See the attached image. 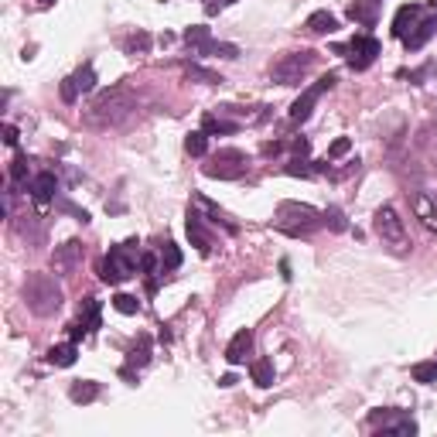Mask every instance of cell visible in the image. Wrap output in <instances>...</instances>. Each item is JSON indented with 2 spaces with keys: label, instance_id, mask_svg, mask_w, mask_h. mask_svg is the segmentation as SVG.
Instances as JSON below:
<instances>
[{
  "label": "cell",
  "instance_id": "1",
  "mask_svg": "<svg viewBox=\"0 0 437 437\" xmlns=\"http://www.w3.org/2000/svg\"><path fill=\"white\" fill-rule=\"evenodd\" d=\"M133 113H137V96L130 93V86L120 82V86H110V89L96 93V99L82 113V124L93 126V130H113V126L126 124Z\"/></svg>",
  "mask_w": 437,
  "mask_h": 437
},
{
  "label": "cell",
  "instance_id": "2",
  "mask_svg": "<svg viewBox=\"0 0 437 437\" xmlns=\"http://www.w3.org/2000/svg\"><path fill=\"white\" fill-rule=\"evenodd\" d=\"M21 297H24V304H28V311L34 318H52L55 311H62L65 304L62 283L52 274H28L24 287H21Z\"/></svg>",
  "mask_w": 437,
  "mask_h": 437
},
{
  "label": "cell",
  "instance_id": "3",
  "mask_svg": "<svg viewBox=\"0 0 437 437\" xmlns=\"http://www.w3.org/2000/svg\"><path fill=\"white\" fill-rule=\"evenodd\" d=\"M140 260H144V250H140L137 239H126V243L110 246V253H106L103 263H99V281L117 287V283L137 277V274H140Z\"/></svg>",
  "mask_w": 437,
  "mask_h": 437
},
{
  "label": "cell",
  "instance_id": "4",
  "mask_svg": "<svg viewBox=\"0 0 437 437\" xmlns=\"http://www.w3.org/2000/svg\"><path fill=\"white\" fill-rule=\"evenodd\" d=\"M274 225L287 236H311L314 229L325 225V212H318L304 202H281L274 212Z\"/></svg>",
  "mask_w": 437,
  "mask_h": 437
},
{
  "label": "cell",
  "instance_id": "5",
  "mask_svg": "<svg viewBox=\"0 0 437 437\" xmlns=\"http://www.w3.org/2000/svg\"><path fill=\"white\" fill-rule=\"evenodd\" d=\"M318 65V52L311 48H301V52H287L277 62L270 65V79L277 86H301V79Z\"/></svg>",
  "mask_w": 437,
  "mask_h": 437
},
{
  "label": "cell",
  "instance_id": "6",
  "mask_svg": "<svg viewBox=\"0 0 437 437\" xmlns=\"http://www.w3.org/2000/svg\"><path fill=\"white\" fill-rule=\"evenodd\" d=\"M373 229L376 236L386 243V246H393L397 253H406L410 250V239H406V225L403 218H400V212L393 209V205H379L373 216Z\"/></svg>",
  "mask_w": 437,
  "mask_h": 437
},
{
  "label": "cell",
  "instance_id": "7",
  "mask_svg": "<svg viewBox=\"0 0 437 437\" xmlns=\"http://www.w3.org/2000/svg\"><path fill=\"white\" fill-rule=\"evenodd\" d=\"M246 154L243 151H236V147H222L216 154L209 157V164L202 168L209 178H218V182H236V178H243L246 175Z\"/></svg>",
  "mask_w": 437,
  "mask_h": 437
},
{
  "label": "cell",
  "instance_id": "8",
  "mask_svg": "<svg viewBox=\"0 0 437 437\" xmlns=\"http://www.w3.org/2000/svg\"><path fill=\"white\" fill-rule=\"evenodd\" d=\"M185 41L191 48V55H218V59H239V48L229 45V41H216L209 28L202 24H191L185 28Z\"/></svg>",
  "mask_w": 437,
  "mask_h": 437
},
{
  "label": "cell",
  "instance_id": "9",
  "mask_svg": "<svg viewBox=\"0 0 437 437\" xmlns=\"http://www.w3.org/2000/svg\"><path fill=\"white\" fill-rule=\"evenodd\" d=\"M335 82H339V75H335V72H328V75H321V79H318L314 86H308L304 93H301L297 99H294V103H290V124H294V126L308 124V117L314 113V103H318L321 96L328 93V89H332Z\"/></svg>",
  "mask_w": 437,
  "mask_h": 437
},
{
  "label": "cell",
  "instance_id": "10",
  "mask_svg": "<svg viewBox=\"0 0 437 437\" xmlns=\"http://www.w3.org/2000/svg\"><path fill=\"white\" fill-rule=\"evenodd\" d=\"M335 52L348 59V68H355V72H366V68L376 62V55H379L383 48H379V41H376L373 34H355L348 45H339Z\"/></svg>",
  "mask_w": 437,
  "mask_h": 437
},
{
  "label": "cell",
  "instance_id": "11",
  "mask_svg": "<svg viewBox=\"0 0 437 437\" xmlns=\"http://www.w3.org/2000/svg\"><path fill=\"white\" fill-rule=\"evenodd\" d=\"M369 427L383 431V434H400V437L417 434L413 417H406L403 410H397V406H379V410H373V413H369Z\"/></svg>",
  "mask_w": 437,
  "mask_h": 437
},
{
  "label": "cell",
  "instance_id": "12",
  "mask_svg": "<svg viewBox=\"0 0 437 437\" xmlns=\"http://www.w3.org/2000/svg\"><path fill=\"white\" fill-rule=\"evenodd\" d=\"M82 260H86V246L79 239H65L62 246H55V253H52V270L59 277H72L82 267Z\"/></svg>",
  "mask_w": 437,
  "mask_h": 437
},
{
  "label": "cell",
  "instance_id": "13",
  "mask_svg": "<svg viewBox=\"0 0 437 437\" xmlns=\"http://www.w3.org/2000/svg\"><path fill=\"white\" fill-rule=\"evenodd\" d=\"M93 89H96V68H93V62H86L82 68H75L72 75H65L62 86H59V93H62L65 103H79V96L93 93Z\"/></svg>",
  "mask_w": 437,
  "mask_h": 437
},
{
  "label": "cell",
  "instance_id": "14",
  "mask_svg": "<svg viewBox=\"0 0 437 437\" xmlns=\"http://www.w3.org/2000/svg\"><path fill=\"white\" fill-rule=\"evenodd\" d=\"M99 321H103V308H99V301H96V297H86L82 308H79V318L68 325V339L79 342V339L93 335L96 328H99Z\"/></svg>",
  "mask_w": 437,
  "mask_h": 437
},
{
  "label": "cell",
  "instance_id": "15",
  "mask_svg": "<svg viewBox=\"0 0 437 437\" xmlns=\"http://www.w3.org/2000/svg\"><path fill=\"white\" fill-rule=\"evenodd\" d=\"M151 352H154V348H151V335L140 332L137 342H133V348L126 352V362H124V369H120V376H124V379H137V373L151 362Z\"/></svg>",
  "mask_w": 437,
  "mask_h": 437
},
{
  "label": "cell",
  "instance_id": "16",
  "mask_svg": "<svg viewBox=\"0 0 437 437\" xmlns=\"http://www.w3.org/2000/svg\"><path fill=\"white\" fill-rule=\"evenodd\" d=\"M209 218L202 216L195 205H188V239H191V246L202 253V256H209L212 253V232H209V225H205Z\"/></svg>",
  "mask_w": 437,
  "mask_h": 437
},
{
  "label": "cell",
  "instance_id": "17",
  "mask_svg": "<svg viewBox=\"0 0 437 437\" xmlns=\"http://www.w3.org/2000/svg\"><path fill=\"white\" fill-rule=\"evenodd\" d=\"M410 205H413V216L424 222L427 232H437V198L427 191H413L410 195Z\"/></svg>",
  "mask_w": 437,
  "mask_h": 437
},
{
  "label": "cell",
  "instance_id": "18",
  "mask_svg": "<svg viewBox=\"0 0 437 437\" xmlns=\"http://www.w3.org/2000/svg\"><path fill=\"white\" fill-rule=\"evenodd\" d=\"M28 191H31L34 205H48L59 195V178L52 171H41V175H34L31 182H28Z\"/></svg>",
  "mask_w": 437,
  "mask_h": 437
},
{
  "label": "cell",
  "instance_id": "19",
  "mask_svg": "<svg viewBox=\"0 0 437 437\" xmlns=\"http://www.w3.org/2000/svg\"><path fill=\"white\" fill-rule=\"evenodd\" d=\"M434 34H437V14H431V17H420V21L413 24V31L403 38L406 52H420V48H424Z\"/></svg>",
  "mask_w": 437,
  "mask_h": 437
},
{
  "label": "cell",
  "instance_id": "20",
  "mask_svg": "<svg viewBox=\"0 0 437 437\" xmlns=\"http://www.w3.org/2000/svg\"><path fill=\"white\" fill-rule=\"evenodd\" d=\"M379 7H383V0H355V3H348V21H355L362 28H376Z\"/></svg>",
  "mask_w": 437,
  "mask_h": 437
},
{
  "label": "cell",
  "instance_id": "21",
  "mask_svg": "<svg viewBox=\"0 0 437 437\" xmlns=\"http://www.w3.org/2000/svg\"><path fill=\"white\" fill-rule=\"evenodd\" d=\"M250 348H253V332H250V328L236 332V335H232V342L225 345V362H229V366H239V362H246Z\"/></svg>",
  "mask_w": 437,
  "mask_h": 437
},
{
  "label": "cell",
  "instance_id": "22",
  "mask_svg": "<svg viewBox=\"0 0 437 437\" xmlns=\"http://www.w3.org/2000/svg\"><path fill=\"white\" fill-rule=\"evenodd\" d=\"M417 21H420V3H403V7L397 10V17H393V34L403 41L406 34L413 31Z\"/></svg>",
  "mask_w": 437,
  "mask_h": 437
},
{
  "label": "cell",
  "instance_id": "23",
  "mask_svg": "<svg viewBox=\"0 0 437 437\" xmlns=\"http://www.w3.org/2000/svg\"><path fill=\"white\" fill-rule=\"evenodd\" d=\"M68 400L72 403H93V400H99V383L96 379H75L72 386H68Z\"/></svg>",
  "mask_w": 437,
  "mask_h": 437
},
{
  "label": "cell",
  "instance_id": "24",
  "mask_svg": "<svg viewBox=\"0 0 437 437\" xmlns=\"http://www.w3.org/2000/svg\"><path fill=\"white\" fill-rule=\"evenodd\" d=\"M304 31H308V34H332V31H339V17H335V14H328V10H314L311 17L304 21Z\"/></svg>",
  "mask_w": 437,
  "mask_h": 437
},
{
  "label": "cell",
  "instance_id": "25",
  "mask_svg": "<svg viewBox=\"0 0 437 437\" xmlns=\"http://www.w3.org/2000/svg\"><path fill=\"white\" fill-rule=\"evenodd\" d=\"M75 355H79V345L72 342V339L48 348V362H52V366H59V369H68V366L75 362Z\"/></svg>",
  "mask_w": 437,
  "mask_h": 437
},
{
  "label": "cell",
  "instance_id": "26",
  "mask_svg": "<svg viewBox=\"0 0 437 437\" xmlns=\"http://www.w3.org/2000/svg\"><path fill=\"white\" fill-rule=\"evenodd\" d=\"M157 260H161V274H175V270L182 267V250H178V246L168 239V243H161Z\"/></svg>",
  "mask_w": 437,
  "mask_h": 437
},
{
  "label": "cell",
  "instance_id": "27",
  "mask_svg": "<svg viewBox=\"0 0 437 437\" xmlns=\"http://www.w3.org/2000/svg\"><path fill=\"white\" fill-rule=\"evenodd\" d=\"M250 376H253V383L256 386H274V362L270 359H253L250 362Z\"/></svg>",
  "mask_w": 437,
  "mask_h": 437
},
{
  "label": "cell",
  "instance_id": "28",
  "mask_svg": "<svg viewBox=\"0 0 437 437\" xmlns=\"http://www.w3.org/2000/svg\"><path fill=\"white\" fill-rule=\"evenodd\" d=\"M124 52L126 55H147L151 52V34L147 31H133L124 38Z\"/></svg>",
  "mask_w": 437,
  "mask_h": 437
},
{
  "label": "cell",
  "instance_id": "29",
  "mask_svg": "<svg viewBox=\"0 0 437 437\" xmlns=\"http://www.w3.org/2000/svg\"><path fill=\"white\" fill-rule=\"evenodd\" d=\"M205 137H209L205 130H191V133L185 137V151H188V154H191V157H205V151H209V140H205Z\"/></svg>",
  "mask_w": 437,
  "mask_h": 437
},
{
  "label": "cell",
  "instance_id": "30",
  "mask_svg": "<svg viewBox=\"0 0 437 437\" xmlns=\"http://www.w3.org/2000/svg\"><path fill=\"white\" fill-rule=\"evenodd\" d=\"M410 376L417 379V383H437V355L434 359H427V362H417Z\"/></svg>",
  "mask_w": 437,
  "mask_h": 437
},
{
  "label": "cell",
  "instance_id": "31",
  "mask_svg": "<svg viewBox=\"0 0 437 437\" xmlns=\"http://www.w3.org/2000/svg\"><path fill=\"white\" fill-rule=\"evenodd\" d=\"M283 171L294 175V178H311L318 168H311V161H304V154H301V157H290V161L283 164Z\"/></svg>",
  "mask_w": 437,
  "mask_h": 437
},
{
  "label": "cell",
  "instance_id": "32",
  "mask_svg": "<svg viewBox=\"0 0 437 437\" xmlns=\"http://www.w3.org/2000/svg\"><path fill=\"white\" fill-rule=\"evenodd\" d=\"M202 130H205V133H236V130H239V124L218 120V117H212V113H209V117L202 120Z\"/></svg>",
  "mask_w": 437,
  "mask_h": 437
},
{
  "label": "cell",
  "instance_id": "33",
  "mask_svg": "<svg viewBox=\"0 0 437 437\" xmlns=\"http://www.w3.org/2000/svg\"><path fill=\"white\" fill-rule=\"evenodd\" d=\"M10 182L14 185L28 182V154H14V161H10Z\"/></svg>",
  "mask_w": 437,
  "mask_h": 437
},
{
  "label": "cell",
  "instance_id": "34",
  "mask_svg": "<svg viewBox=\"0 0 437 437\" xmlns=\"http://www.w3.org/2000/svg\"><path fill=\"white\" fill-rule=\"evenodd\" d=\"M325 225H328L332 232H345V229H348V222H345L342 209H335V205H328V209H325Z\"/></svg>",
  "mask_w": 437,
  "mask_h": 437
},
{
  "label": "cell",
  "instance_id": "35",
  "mask_svg": "<svg viewBox=\"0 0 437 437\" xmlns=\"http://www.w3.org/2000/svg\"><path fill=\"white\" fill-rule=\"evenodd\" d=\"M113 308H117L120 314H137L140 311V301L130 297V294H117V297H113Z\"/></svg>",
  "mask_w": 437,
  "mask_h": 437
},
{
  "label": "cell",
  "instance_id": "36",
  "mask_svg": "<svg viewBox=\"0 0 437 437\" xmlns=\"http://www.w3.org/2000/svg\"><path fill=\"white\" fill-rule=\"evenodd\" d=\"M188 79H202V82H209V86H218V82H222V75L209 72V68H198V65L188 68Z\"/></svg>",
  "mask_w": 437,
  "mask_h": 437
},
{
  "label": "cell",
  "instance_id": "37",
  "mask_svg": "<svg viewBox=\"0 0 437 437\" xmlns=\"http://www.w3.org/2000/svg\"><path fill=\"white\" fill-rule=\"evenodd\" d=\"M352 151V140L348 137H339L332 147H328V161H335V157H342V154H348Z\"/></svg>",
  "mask_w": 437,
  "mask_h": 437
},
{
  "label": "cell",
  "instance_id": "38",
  "mask_svg": "<svg viewBox=\"0 0 437 437\" xmlns=\"http://www.w3.org/2000/svg\"><path fill=\"white\" fill-rule=\"evenodd\" d=\"M232 3H239V0H205V14L212 17V14L225 10V7H232Z\"/></svg>",
  "mask_w": 437,
  "mask_h": 437
},
{
  "label": "cell",
  "instance_id": "39",
  "mask_svg": "<svg viewBox=\"0 0 437 437\" xmlns=\"http://www.w3.org/2000/svg\"><path fill=\"white\" fill-rule=\"evenodd\" d=\"M3 144H7V147H17V126L14 124H3Z\"/></svg>",
  "mask_w": 437,
  "mask_h": 437
},
{
  "label": "cell",
  "instance_id": "40",
  "mask_svg": "<svg viewBox=\"0 0 437 437\" xmlns=\"http://www.w3.org/2000/svg\"><path fill=\"white\" fill-rule=\"evenodd\" d=\"M38 3H41V7H48V3H55V0H38Z\"/></svg>",
  "mask_w": 437,
  "mask_h": 437
},
{
  "label": "cell",
  "instance_id": "41",
  "mask_svg": "<svg viewBox=\"0 0 437 437\" xmlns=\"http://www.w3.org/2000/svg\"><path fill=\"white\" fill-rule=\"evenodd\" d=\"M431 7H434V10H437V0H431Z\"/></svg>",
  "mask_w": 437,
  "mask_h": 437
}]
</instances>
